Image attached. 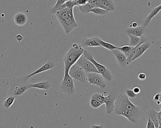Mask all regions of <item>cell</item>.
Returning <instances> with one entry per match:
<instances>
[{
    "instance_id": "obj_24",
    "label": "cell",
    "mask_w": 161,
    "mask_h": 128,
    "mask_svg": "<svg viewBox=\"0 0 161 128\" xmlns=\"http://www.w3.org/2000/svg\"><path fill=\"white\" fill-rule=\"evenodd\" d=\"M101 2L106 8L108 11H113L115 10V5L113 1L110 0H101Z\"/></svg>"
},
{
    "instance_id": "obj_20",
    "label": "cell",
    "mask_w": 161,
    "mask_h": 128,
    "mask_svg": "<svg viewBox=\"0 0 161 128\" xmlns=\"http://www.w3.org/2000/svg\"><path fill=\"white\" fill-rule=\"evenodd\" d=\"M14 21L16 25L23 26L27 23L28 21V17L23 13H18L15 14L14 16Z\"/></svg>"
},
{
    "instance_id": "obj_27",
    "label": "cell",
    "mask_w": 161,
    "mask_h": 128,
    "mask_svg": "<svg viewBox=\"0 0 161 128\" xmlns=\"http://www.w3.org/2000/svg\"><path fill=\"white\" fill-rule=\"evenodd\" d=\"M87 2L93 8H99L108 11L107 8L102 4L100 0H88Z\"/></svg>"
},
{
    "instance_id": "obj_21",
    "label": "cell",
    "mask_w": 161,
    "mask_h": 128,
    "mask_svg": "<svg viewBox=\"0 0 161 128\" xmlns=\"http://www.w3.org/2000/svg\"><path fill=\"white\" fill-rule=\"evenodd\" d=\"M52 87V83L49 81L39 82L35 84H31L30 85V88H35L39 89L48 90Z\"/></svg>"
},
{
    "instance_id": "obj_38",
    "label": "cell",
    "mask_w": 161,
    "mask_h": 128,
    "mask_svg": "<svg viewBox=\"0 0 161 128\" xmlns=\"http://www.w3.org/2000/svg\"><path fill=\"white\" fill-rule=\"evenodd\" d=\"M147 120L148 121H147L146 128H155L154 123L151 122V121L149 119H147Z\"/></svg>"
},
{
    "instance_id": "obj_3",
    "label": "cell",
    "mask_w": 161,
    "mask_h": 128,
    "mask_svg": "<svg viewBox=\"0 0 161 128\" xmlns=\"http://www.w3.org/2000/svg\"><path fill=\"white\" fill-rule=\"evenodd\" d=\"M84 50V48L80 46L77 49L72 47L69 49L63 58L64 65V72H69L70 68L76 64L81 56L83 55Z\"/></svg>"
},
{
    "instance_id": "obj_30",
    "label": "cell",
    "mask_w": 161,
    "mask_h": 128,
    "mask_svg": "<svg viewBox=\"0 0 161 128\" xmlns=\"http://www.w3.org/2000/svg\"><path fill=\"white\" fill-rule=\"evenodd\" d=\"M91 99L96 100L98 101V102L101 103L102 105L104 104V102H105V96L103 94L95 93L92 95L91 97Z\"/></svg>"
},
{
    "instance_id": "obj_10",
    "label": "cell",
    "mask_w": 161,
    "mask_h": 128,
    "mask_svg": "<svg viewBox=\"0 0 161 128\" xmlns=\"http://www.w3.org/2000/svg\"><path fill=\"white\" fill-rule=\"evenodd\" d=\"M87 81L89 85L98 86L102 89H105L106 87V80L99 73H90L87 74Z\"/></svg>"
},
{
    "instance_id": "obj_37",
    "label": "cell",
    "mask_w": 161,
    "mask_h": 128,
    "mask_svg": "<svg viewBox=\"0 0 161 128\" xmlns=\"http://www.w3.org/2000/svg\"><path fill=\"white\" fill-rule=\"evenodd\" d=\"M146 78V75L144 73H140L138 75V78L140 80H145Z\"/></svg>"
},
{
    "instance_id": "obj_17",
    "label": "cell",
    "mask_w": 161,
    "mask_h": 128,
    "mask_svg": "<svg viewBox=\"0 0 161 128\" xmlns=\"http://www.w3.org/2000/svg\"><path fill=\"white\" fill-rule=\"evenodd\" d=\"M82 45L86 47L101 46L98 41V37L85 38L82 40Z\"/></svg>"
},
{
    "instance_id": "obj_33",
    "label": "cell",
    "mask_w": 161,
    "mask_h": 128,
    "mask_svg": "<svg viewBox=\"0 0 161 128\" xmlns=\"http://www.w3.org/2000/svg\"><path fill=\"white\" fill-rule=\"evenodd\" d=\"M90 105L91 107L94 108V109L99 108L102 105L101 103L98 102V101L93 99H91V100H90Z\"/></svg>"
},
{
    "instance_id": "obj_29",
    "label": "cell",
    "mask_w": 161,
    "mask_h": 128,
    "mask_svg": "<svg viewBox=\"0 0 161 128\" xmlns=\"http://www.w3.org/2000/svg\"><path fill=\"white\" fill-rule=\"evenodd\" d=\"M130 38V41H129V46L132 47H135L139 44V42H140L141 38L140 37H136V36H133L132 35L128 34Z\"/></svg>"
},
{
    "instance_id": "obj_22",
    "label": "cell",
    "mask_w": 161,
    "mask_h": 128,
    "mask_svg": "<svg viewBox=\"0 0 161 128\" xmlns=\"http://www.w3.org/2000/svg\"><path fill=\"white\" fill-rule=\"evenodd\" d=\"M146 41H146V39L145 37L144 36H142L141 38L140 42H139V44H138L136 46H135V47H134L133 48L132 51L130 52V54H129V56H128L127 57V62L128 64V65L132 62V59L133 57L134 56L135 54V53H136L137 48H138L140 45L144 43V42H146Z\"/></svg>"
},
{
    "instance_id": "obj_19",
    "label": "cell",
    "mask_w": 161,
    "mask_h": 128,
    "mask_svg": "<svg viewBox=\"0 0 161 128\" xmlns=\"http://www.w3.org/2000/svg\"><path fill=\"white\" fill-rule=\"evenodd\" d=\"M146 117L147 119H149L154 123L155 128H158L159 126V122L157 118L156 111L155 109L151 108L146 113Z\"/></svg>"
},
{
    "instance_id": "obj_4",
    "label": "cell",
    "mask_w": 161,
    "mask_h": 128,
    "mask_svg": "<svg viewBox=\"0 0 161 128\" xmlns=\"http://www.w3.org/2000/svg\"><path fill=\"white\" fill-rule=\"evenodd\" d=\"M83 55L85 58L89 60L95 66L99 73L102 75L106 81L111 82L113 79V75L109 69H108L104 65L100 64L94 60V54L90 51L84 50Z\"/></svg>"
},
{
    "instance_id": "obj_32",
    "label": "cell",
    "mask_w": 161,
    "mask_h": 128,
    "mask_svg": "<svg viewBox=\"0 0 161 128\" xmlns=\"http://www.w3.org/2000/svg\"><path fill=\"white\" fill-rule=\"evenodd\" d=\"M126 96L128 98H130V99H132L138 98L139 96V95L135 94L132 90L129 89L128 88L126 90Z\"/></svg>"
},
{
    "instance_id": "obj_42",
    "label": "cell",
    "mask_w": 161,
    "mask_h": 128,
    "mask_svg": "<svg viewBox=\"0 0 161 128\" xmlns=\"http://www.w3.org/2000/svg\"><path fill=\"white\" fill-rule=\"evenodd\" d=\"M138 26V24L137 22H133L132 25H130V27L135 28Z\"/></svg>"
},
{
    "instance_id": "obj_40",
    "label": "cell",
    "mask_w": 161,
    "mask_h": 128,
    "mask_svg": "<svg viewBox=\"0 0 161 128\" xmlns=\"http://www.w3.org/2000/svg\"><path fill=\"white\" fill-rule=\"evenodd\" d=\"M16 38L18 41L20 42V41L22 40L23 39V36H22L21 34H18L17 36H16Z\"/></svg>"
},
{
    "instance_id": "obj_28",
    "label": "cell",
    "mask_w": 161,
    "mask_h": 128,
    "mask_svg": "<svg viewBox=\"0 0 161 128\" xmlns=\"http://www.w3.org/2000/svg\"><path fill=\"white\" fill-rule=\"evenodd\" d=\"M108 11L106 10H104L102 8H94L88 11V13H92L95 15H100V16H105L108 12Z\"/></svg>"
},
{
    "instance_id": "obj_8",
    "label": "cell",
    "mask_w": 161,
    "mask_h": 128,
    "mask_svg": "<svg viewBox=\"0 0 161 128\" xmlns=\"http://www.w3.org/2000/svg\"><path fill=\"white\" fill-rule=\"evenodd\" d=\"M121 94V91L118 88H113L111 90L107 96L105 97L104 104L106 105V113L111 114L114 112L115 108V101Z\"/></svg>"
},
{
    "instance_id": "obj_5",
    "label": "cell",
    "mask_w": 161,
    "mask_h": 128,
    "mask_svg": "<svg viewBox=\"0 0 161 128\" xmlns=\"http://www.w3.org/2000/svg\"><path fill=\"white\" fill-rule=\"evenodd\" d=\"M114 112L117 115L125 117L129 122L135 124L139 123L144 115V111L141 108L137 110L119 109L115 110Z\"/></svg>"
},
{
    "instance_id": "obj_31",
    "label": "cell",
    "mask_w": 161,
    "mask_h": 128,
    "mask_svg": "<svg viewBox=\"0 0 161 128\" xmlns=\"http://www.w3.org/2000/svg\"><path fill=\"white\" fill-rule=\"evenodd\" d=\"M79 7L81 12L83 14L87 13L90 10L94 8L91 5L90 3H88V2L85 5L80 6H79Z\"/></svg>"
},
{
    "instance_id": "obj_7",
    "label": "cell",
    "mask_w": 161,
    "mask_h": 128,
    "mask_svg": "<svg viewBox=\"0 0 161 128\" xmlns=\"http://www.w3.org/2000/svg\"><path fill=\"white\" fill-rule=\"evenodd\" d=\"M60 90L63 93L68 96H71L75 92L74 80L69 75V72H64L63 78L60 84Z\"/></svg>"
},
{
    "instance_id": "obj_18",
    "label": "cell",
    "mask_w": 161,
    "mask_h": 128,
    "mask_svg": "<svg viewBox=\"0 0 161 128\" xmlns=\"http://www.w3.org/2000/svg\"><path fill=\"white\" fill-rule=\"evenodd\" d=\"M66 2V0H58L57 1L56 4L50 8L49 10V13L50 14H53H53L55 15V14L57 12L64 10L65 8H66V5H65Z\"/></svg>"
},
{
    "instance_id": "obj_16",
    "label": "cell",
    "mask_w": 161,
    "mask_h": 128,
    "mask_svg": "<svg viewBox=\"0 0 161 128\" xmlns=\"http://www.w3.org/2000/svg\"><path fill=\"white\" fill-rule=\"evenodd\" d=\"M161 10V4H160V5L157 6V7H156L154 9L152 10L149 15L146 18L144 21L143 22L142 25L145 27H146L147 26H149L152 19H153L154 17H156L159 13Z\"/></svg>"
},
{
    "instance_id": "obj_39",
    "label": "cell",
    "mask_w": 161,
    "mask_h": 128,
    "mask_svg": "<svg viewBox=\"0 0 161 128\" xmlns=\"http://www.w3.org/2000/svg\"><path fill=\"white\" fill-rule=\"evenodd\" d=\"M132 91L135 94H136L139 95V94L140 92V89L139 87H138V86L134 87Z\"/></svg>"
},
{
    "instance_id": "obj_23",
    "label": "cell",
    "mask_w": 161,
    "mask_h": 128,
    "mask_svg": "<svg viewBox=\"0 0 161 128\" xmlns=\"http://www.w3.org/2000/svg\"><path fill=\"white\" fill-rule=\"evenodd\" d=\"M98 41L99 43L101 46H103V47L106 48L107 50H109L112 51L116 50L117 48V46H114L111 43H108V42L104 41V40H102L101 39L98 38Z\"/></svg>"
},
{
    "instance_id": "obj_15",
    "label": "cell",
    "mask_w": 161,
    "mask_h": 128,
    "mask_svg": "<svg viewBox=\"0 0 161 128\" xmlns=\"http://www.w3.org/2000/svg\"><path fill=\"white\" fill-rule=\"evenodd\" d=\"M150 46V43L149 41H146V42H144V43L140 45L137 48L136 53H135V54L134 56H133L132 59V62L134 61L135 60H137V59L140 57L143 54H144L145 52L149 48Z\"/></svg>"
},
{
    "instance_id": "obj_12",
    "label": "cell",
    "mask_w": 161,
    "mask_h": 128,
    "mask_svg": "<svg viewBox=\"0 0 161 128\" xmlns=\"http://www.w3.org/2000/svg\"><path fill=\"white\" fill-rule=\"evenodd\" d=\"M57 61H56V60L53 59V58H50L49 60H48L47 62L45 64L42 65L41 67H40L37 70H36L33 72L31 73L30 74L28 75V78L29 79V78H31L32 76H35L36 75H37L38 74L41 73L43 72L50 70V69L55 68L56 66H57Z\"/></svg>"
},
{
    "instance_id": "obj_14",
    "label": "cell",
    "mask_w": 161,
    "mask_h": 128,
    "mask_svg": "<svg viewBox=\"0 0 161 128\" xmlns=\"http://www.w3.org/2000/svg\"><path fill=\"white\" fill-rule=\"evenodd\" d=\"M146 30V27L143 26H138L136 27H129L127 30L126 32L128 34L132 35L136 37L141 38L144 36V34Z\"/></svg>"
},
{
    "instance_id": "obj_11",
    "label": "cell",
    "mask_w": 161,
    "mask_h": 128,
    "mask_svg": "<svg viewBox=\"0 0 161 128\" xmlns=\"http://www.w3.org/2000/svg\"><path fill=\"white\" fill-rule=\"evenodd\" d=\"M76 64L80 67L87 74L90 73H99L98 72L92 62L86 59L83 55L81 56L78 61L77 62Z\"/></svg>"
},
{
    "instance_id": "obj_6",
    "label": "cell",
    "mask_w": 161,
    "mask_h": 128,
    "mask_svg": "<svg viewBox=\"0 0 161 128\" xmlns=\"http://www.w3.org/2000/svg\"><path fill=\"white\" fill-rule=\"evenodd\" d=\"M140 108V107L133 104L125 94H120L115 101V110L119 109L137 110Z\"/></svg>"
},
{
    "instance_id": "obj_9",
    "label": "cell",
    "mask_w": 161,
    "mask_h": 128,
    "mask_svg": "<svg viewBox=\"0 0 161 128\" xmlns=\"http://www.w3.org/2000/svg\"><path fill=\"white\" fill-rule=\"evenodd\" d=\"M69 74L73 80L82 83H85L87 81V74L79 66L74 64L70 68Z\"/></svg>"
},
{
    "instance_id": "obj_2",
    "label": "cell",
    "mask_w": 161,
    "mask_h": 128,
    "mask_svg": "<svg viewBox=\"0 0 161 128\" xmlns=\"http://www.w3.org/2000/svg\"><path fill=\"white\" fill-rule=\"evenodd\" d=\"M28 75L13 78L10 82V88L8 96L18 97L24 94L30 88Z\"/></svg>"
},
{
    "instance_id": "obj_26",
    "label": "cell",
    "mask_w": 161,
    "mask_h": 128,
    "mask_svg": "<svg viewBox=\"0 0 161 128\" xmlns=\"http://www.w3.org/2000/svg\"><path fill=\"white\" fill-rule=\"evenodd\" d=\"M133 47L129 46H123L118 47L117 46V50L121 52L122 54H124L127 57L128 56L130 52L132 51Z\"/></svg>"
},
{
    "instance_id": "obj_36",
    "label": "cell",
    "mask_w": 161,
    "mask_h": 128,
    "mask_svg": "<svg viewBox=\"0 0 161 128\" xmlns=\"http://www.w3.org/2000/svg\"><path fill=\"white\" fill-rule=\"evenodd\" d=\"M65 5H66V8H68V9H72V8H74V7L73 0L66 1V2H65Z\"/></svg>"
},
{
    "instance_id": "obj_1",
    "label": "cell",
    "mask_w": 161,
    "mask_h": 128,
    "mask_svg": "<svg viewBox=\"0 0 161 128\" xmlns=\"http://www.w3.org/2000/svg\"><path fill=\"white\" fill-rule=\"evenodd\" d=\"M55 15L66 34L71 33L78 26L75 19L73 8H65L57 12Z\"/></svg>"
},
{
    "instance_id": "obj_41",
    "label": "cell",
    "mask_w": 161,
    "mask_h": 128,
    "mask_svg": "<svg viewBox=\"0 0 161 128\" xmlns=\"http://www.w3.org/2000/svg\"><path fill=\"white\" fill-rule=\"evenodd\" d=\"M91 128H104V125H93L92 126Z\"/></svg>"
},
{
    "instance_id": "obj_13",
    "label": "cell",
    "mask_w": 161,
    "mask_h": 128,
    "mask_svg": "<svg viewBox=\"0 0 161 128\" xmlns=\"http://www.w3.org/2000/svg\"><path fill=\"white\" fill-rule=\"evenodd\" d=\"M112 52L119 66L122 68L127 67L128 65L127 62V57L117 49L112 51Z\"/></svg>"
},
{
    "instance_id": "obj_34",
    "label": "cell",
    "mask_w": 161,
    "mask_h": 128,
    "mask_svg": "<svg viewBox=\"0 0 161 128\" xmlns=\"http://www.w3.org/2000/svg\"><path fill=\"white\" fill-rule=\"evenodd\" d=\"M87 1L88 0H73L74 7L84 5L87 2Z\"/></svg>"
},
{
    "instance_id": "obj_25",
    "label": "cell",
    "mask_w": 161,
    "mask_h": 128,
    "mask_svg": "<svg viewBox=\"0 0 161 128\" xmlns=\"http://www.w3.org/2000/svg\"><path fill=\"white\" fill-rule=\"evenodd\" d=\"M16 97L14 96H8L7 98L4 101L3 104V107L6 109H8L9 108L12 107V105L14 103L15 101Z\"/></svg>"
},
{
    "instance_id": "obj_35",
    "label": "cell",
    "mask_w": 161,
    "mask_h": 128,
    "mask_svg": "<svg viewBox=\"0 0 161 128\" xmlns=\"http://www.w3.org/2000/svg\"><path fill=\"white\" fill-rule=\"evenodd\" d=\"M161 94L158 93V94H156L152 97V99L153 100V101L156 103L157 105H160L161 104Z\"/></svg>"
}]
</instances>
